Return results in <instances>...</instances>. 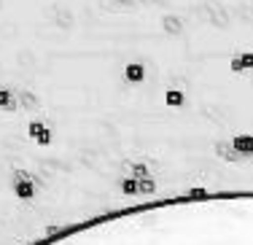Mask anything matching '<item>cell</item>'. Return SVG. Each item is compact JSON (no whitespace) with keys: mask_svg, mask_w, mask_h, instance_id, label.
I'll return each mask as SVG.
<instances>
[{"mask_svg":"<svg viewBox=\"0 0 253 245\" xmlns=\"http://www.w3.org/2000/svg\"><path fill=\"white\" fill-rule=\"evenodd\" d=\"M35 191H38V181H35L30 172L16 170L14 172V194L19 197V200L30 202V200H35Z\"/></svg>","mask_w":253,"mask_h":245,"instance_id":"obj_1","label":"cell"},{"mask_svg":"<svg viewBox=\"0 0 253 245\" xmlns=\"http://www.w3.org/2000/svg\"><path fill=\"white\" fill-rule=\"evenodd\" d=\"M132 178L137 181V194H154L156 181H151V170L146 167V162H132Z\"/></svg>","mask_w":253,"mask_h":245,"instance_id":"obj_2","label":"cell"},{"mask_svg":"<svg viewBox=\"0 0 253 245\" xmlns=\"http://www.w3.org/2000/svg\"><path fill=\"white\" fill-rule=\"evenodd\" d=\"M27 135L33 137L38 146H49V143H51V129L46 127L43 122H38V119H33V122L27 124Z\"/></svg>","mask_w":253,"mask_h":245,"instance_id":"obj_3","label":"cell"},{"mask_svg":"<svg viewBox=\"0 0 253 245\" xmlns=\"http://www.w3.org/2000/svg\"><path fill=\"white\" fill-rule=\"evenodd\" d=\"M124 81L143 83V81H146V65H143V62H126L124 65Z\"/></svg>","mask_w":253,"mask_h":245,"instance_id":"obj_4","label":"cell"},{"mask_svg":"<svg viewBox=\"0 0 253 245\" xmlns=\"http://www.w3.org/2000/svg\"><path fill=\"white\" fill-rule=\"evenodd\" d=\"M232 151L240 157H253V135H237L232 137Z\"/></svg>","mask_w":253,"mask_h":245,"instance_id":"obj_5","label":"cell"},{"mask_svg":"<svg viewBox=\"0 0 253 245\" xmlns=\"http://www.w3.org/2000/svg\"><path fill=\"white\" fill-rule=\"evenodd\" d=\"M232 70L234 73H243V70H253V51H243L232 59Z\"/></svg>","mask_w":253,"mask_h":245,"instance_id":"obj_6","label":"cell"},{"mask_svg":"<svg viewBox=\"0 0 253 245\" xmlns=\"http://www.w3.org/2000/svg\"><path fill=\"white\" fill-rule=\"evenodd\" d=\"M165 103H167V108H183V105H186V94L180 92V89H167V92H165Z\"/></svg>","mask_w":253,"mask_h":245,"instance_id":"obj_7","label":"cell"},{"mask_svg":"<svg viewBox=\"0 0 253 245\" xmlns=\"http://www.w3.org/2000/svg\"><path fill=\"white\" fill-rule=\"evenodd\" d=\"M119 189H122V194L124 197H135L137 194V181H135V178H122V183H119Z\"/></svg>","mask_w":253,"mask_h":245,"instance_id":"obj_8","label":"cell"},{"mask_svg":"<svg viewBox=\"0 0 253 245\" xmlns=\"http://www.w3.org/2000/svg\"><path fill=\"white\" fill-rule=\"evenodd\" d=\"M16 105V97H14V92H11V89H0V108H14Z\"/></svg>","mask_w":253,"mask_h":245,"instance_id":"obj_9","label":"cell"},{"mask_svg":"<svg viewBox=\"0 0 253 245\" xmlns=\"http://www.w3.org/2000/svg\"><path fill=\"white\" fill-rule=\"evenodd\" d=\"M215 154H218V157H224V159H232V154H234V151H229L226 143H221V146H215Z\"/></svg>","mask_w":253,"mask_h":245,"instance_id":"obj_10","label":"cell"},{"mask_svg":"<svg viewBox=\"0 0 253 245\" xmlns=\"http://www.w3.org/2000/svg\"><path fill=\"white\" fill-rule=\"evenodd\" d=\"M116 3H129V0H116Z\"/></svg>","mask_w":253,"mask_h":245,"instance_id":"obj_11","label":"cell"}]
</instances>
